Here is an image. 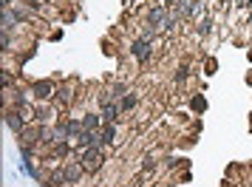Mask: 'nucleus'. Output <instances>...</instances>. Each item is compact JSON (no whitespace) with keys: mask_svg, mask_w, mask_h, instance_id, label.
I'll list each match as a JSON object with an SVG mask.
<instances>
[{"mask_svg":"<svg viewBox=\"0 0 252 187\" xmlns=\"http://www.w3.org/2000/svg\"><path fill=\"white\" fill-rule=\"evenodd\" d=\"M105 153H108V148H82V151H77V159L82 162V167H85V173H99L105 167Z\"/></svg>","mask_w":252,"mask_h":187,"instance_id":"obj_1","label":"nucleus"},{"mask_svg":"<svg viewBox=\"0 0 252 187\" xmlns=\"http://www.w3.org/2000/svg\"><path fill=\"white\" fill-rule=\"evenodd\" d=\"M77 80L71 82H63V85H57V96H54V105L60 108V111H71V108L80 102V94H77Z\"/></svg>","mask_w":252,"mask_h":187,"instance_id":"obj_2","label":"nucleus"},{"mask_svg":"<svg viewBox=\"0 0 252 187\" xmlns=\"http://www.w3.org/2000/svg\"><path fill=\"white\" fill-rule=\"evenodd\" d=\"M127 54L136 60V62H142V65H145V62H150V60L156 57V48H153V43H150V40L133 37V40H130V46H127Z\"/></svg>","mask_w":252,"mask_h":187,"instance_id":"obj_3","label":"nucleus"},{"mask_svg":"<svg viewBox=\"0 0 252 187\" xmlns=\"http://www.w3.org/2000/svg\"><path fill=\"white\" fill-rule=\"evenodd\" d=\"M130 91L125 82H108L102 91H99V105H119V99Z\"/></svg>","mask_w":252,"mask_h":187,"instance_id":"obj_4","label":"nucleus"},{"mask_svg":"<svg viewBox=\"0 0 252 187\" xmlns=\"http://www.w3.org/2000/svg\"><path fill=\"white\" fill-rule=\"evenodd\" d=\"M167 17H170V9H167L164 3H153L148 12H145V23H150L153 29H156V31H159V26L164 23Z\"/></svg>","mask_w":252,"mask_h":187,"instance_id":"obj_5","label":"nucleus"},{"mask_svg":"<svg viewBox=\"0 0 252 187\" xmlns=\"http://www.w3.org/2000/svg\"><path fill=\"white\" fill-rule=\"evenodd\" d=\"M32 88H34L37 102H54V96H57V82H51V80H40Z\"/></svg>","mask_w":252,"mask_h":187,"instance_id":"obj_6","label":"nucleus"},{"mask_svg":"<svg viewBox=\"0 0 252 187\" xmlns=\"http://www.w3.org/2000/svg\"><path fill=\"white\" fill-rule=\"evenodd\" d=\"M3 119H6V125H9V130H12L14 136H20L26 130V117L20 114V108H9V111H3Z\"/></svg>","mask_w":252,"mask_h":187,"instance_id":"obj_7","label":"nucleus"},{"mask_svg":"<svg viewBox=\"0 0 252 187\" xmlns=\"http://www.w3.org/2000/svg\"><path fill=\"white\" fill-rule=\"evenodd\" d=\"M82 176H85V167H82L80 159H68V162H63V179H65L68 185H77Z\"/></svg>","mask_w":252,"mask_h":187,"instance_id":"obj_8","label":"nucleus"},{"mask_svg":"<svg viewBox=\"0 0 252 187\" xmlns=\"http://www.w3.org/2000/svg\"><path fill=\"white\" fill-rule=\"evenodd\" d=\"M139 108V94L136 91H127L122 99H119V114H130Z\"/></svg>","mask_w":252,"mask_h":187,"instance_id":"obj_9","label":"nucleus"},{"mask_svg":"<svg viewBox=\"0 0 252 187\" xmlns=\"http://www.w3.org/2000/svg\"><path fill=\"white\" fill-rule=\"evenodd\" d=\"M82 119V128L85 130H102V114H94V111H88L85 117H80Z\"/></svg>","mask_w":252,"mask_h":187,"instance_id":"obj_10","label":"nucleus"},{"mask_svg":"<svg viewBox=\"0 0 252 187\" xmlns=\"http://www.w3.org/2000/svg\"><path fill=\"white\" fill-rule=\"evenodd\" d=\"M99 114H102V122L105 125H114V122H119V105H102L99 108Z\"/></svg>","mask_w":252,"mask_h":187,"instance_id":"obj_11","label":"nucleus"},{"mask_svg":"<svg viewBox=\"0 0 252 187\" xmlns=\"http://www.w3.org/2000/svg\"><path fill=\"white\" fill-rule=\"evenodd\" d=\"M102 139H105L108 148L119 142V122H114V125H102Z\"/></svg>","mask_w":252,"mask_h":187,"instance_id":"obj_12","label":"nucleus"},{"mask_svg":"<svg viewBox=\"0 0 252 187\" xmlns=\"http://www.w3.org/2000/svg\"><path fill=\"white\" fill-rule=\"evenodd\" d=\"M156 167H159L156 153H145V156H142V170H145V173H150V170H156Z\"/></svg>","mask_w":252,"mask_h":187,"instance_id":"obj_13","label":"nucleus"},{"mask_svg":"<svg viewBox=\"0 0 252 187\" xmlns=\"http://www.w3.org/2000/svg\"><path fill=\"white\" fill-rule=\"evenodd\" d=\"M20 85V80H14V71L3 68V88H17Z\"/></svg>","mask_w":252,"mask_h":187,"instance_id":"obj_14","label":"nucleus"},{"mask_svg":"<svg viewBox=\"0 0 252 187\" xmlns=\"http://www.w3.org/2000/svg\"><path fill=\"white\" fill-rule=\"evenodd\" d=\"M210 29H213V20H210V17H204L201 23L195 26V34H198V37H204V34H210Z\"/></svg>","mask_w":252,"mask_h":187,"instance_id":"obj_15","label":"nucleus"},{"mask_svg":"<svg viewBox=\"0 0 252 187\" xmlns=\"http://www.w3.org/2000/svg\"><path fill=\"white\" fill-rule=\"evenodd\" d=\"M235 6H238V9H250L252 0H235Z\"/></svg>","mask_w":252,"mask_h":187,"instance_id":"obj_16","label":"nucleus"},{"mask_svg":"<svg viewBox=\"0 0 252 187\" xmlns=\"http://www.w3.org/2000/svg\"><path fill=\"white\" fill-rule=\"evenodd\" d=\"M179 3H182V0H164V6H167V9H176Z\"/></svg>","mask_w":252,"mask_h":187,"instance_id":"obj_17","label":"nucleus"}]
</instances>
